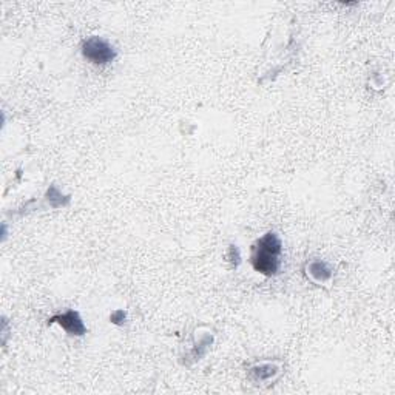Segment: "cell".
<instances>
[{
    "instance_id": "6da1fadb",
    "label": "cell",
    "mask_w": 395,
    "mask_h": 395,
    "mask_svg": "<svg viewBox=\"0 0 395 395\" xmlns=\"http://www.w3.org/2000/svg\"><path fill=\"white\" fill-rule=\"evenodd\" d=\"M281 254V243L275 234H267L258 241L255 247V254L252 256V264L255 270L261 272L264 275H275L278 272L280 260L278 256Z\"/></svg>"
},
{
    "instance_id": "7a4b0ae2",
    "label": "cell",
    "mask_w": 395,
    "mask_h": 395,
    "mask_svg": "<svg viewBox=\"0 0 395 395\" xmlns=\"http://www.w3.org/2000/svg\"><path fill=\"white\" fill-rule=\"evenodd\" d=\"M84 58L96 65H107L116 58V51L107 40L100 37H91L82 45Z\"/></svg>"
},
{
    "instance_id": "3957f363",
    "label": "cell",
    "mask_w": 395,
    "mask_h": 395,
    "mask_svg": "<svg viewBox=\"0 0 395 395\" xmlns=\"http://www.w3.org/2000/svg\"><path fill=\"white\" fill-rule=\"evenodd\" d=\"M50 323H59L71 335H82V333H85V326L78 312L70 310L64 313V315H58L51 318Z\"/></svg>"
},
{
    "instance_id": "277c9868",
    "label": "cell",
    "mask_w": 395,
    "mask_h": 395,
    "mask_svg": "<svg viewBox=\"0 0 395 395\" xmlns=\"http://www.w3.org/2000/svg\"><path fill=\"white\" fill-rule=\"evenodd\" d=\"M312 267H313L312 270H317V269H318V270H322V272H329V269H326V265H324V264H319V263H315V264L312 265ZM312 274L315 275V276H318V278H322V280L324 278V275H323V274L319 275V272H312ZM329 274H331V272H329Z\"/></svg>"
}]
</instances>
